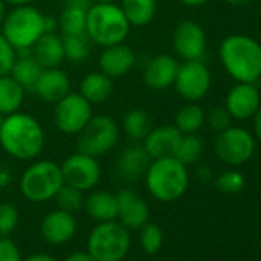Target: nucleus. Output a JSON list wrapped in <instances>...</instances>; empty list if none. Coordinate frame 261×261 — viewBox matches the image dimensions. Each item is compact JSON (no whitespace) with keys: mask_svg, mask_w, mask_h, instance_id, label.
<instances>
[{"mask_svg":"<svg viewBox=\"0 0 261 261\" xmlns=\"http://www.w3.org/2000/svg\"><path fill=\"white\" fill-rule=\"evenodd\" d=\"M121 127L124 134L134 142H143L145 137L149 134L152 129L151 117L149 114L142 108L130 109L121 120Z\"/></svg>","mask_w":261,"mask_h":261,"instance_id":"obj_28","label":"nucleus"},{"mask_svg":"<svg viewBox=\"0 0 261 261\" xmlns=\"http://www.w3.org/2000/svg\"><path fill=\"white\" fill-rule=\"evenodd\" d=\"M172 46L183 60H201L206 54L207 39L200 23L183 20L172 34Z\"/></svg>","mask_w":261,"mask_h":261,"instance_id":"obj_13","label":"nucleus"},{"mask_svg":"<svg viewBox=\"0 0 261 261\" xmlns=\"http://www.w3.org/2000/svg\"><path fill=\"white\" fill-rule=\"evenodd\" d=\"M136 65V53L124 42L103 48L98 57V68L108 77L118 79L127 74Z\"/></svg>","mask_w":261,"mask_h":261,"instance_id":"obj_17","label":"nucleus"},{"mask_svg":"<svg viewBox=\"0 0 261 261\" xmlns=\"http://www.w3.org/2000/svg\"><path fill=\"white\" fill-rule=\"evenodd\" d=\"M63 185L60 165L49 160H39L23 171L19 188L27 200L43 203L54 198Z\"/></svg>","mask_w":261,"mask_h":261,"instance_id":"obj_6","label":"nucleus"},{"mask_svg":"<svg viewBox=\"0 0 261 261\" xmlns=\"http://www.w3.org/2000/svg\"><path fill=\"white\" fill-rule=\"evenodd\" d=\"M25 261H57V259L48 253H34V255L28 256Z\"/></svg>","mask_w":261,"mask_h":261,"instance_id":"obj_42","label":"nucleus"},{"mask_svg":"<svg viewBox=\"0 0 261 261\" xmlns=\"http://www.w3.org/2000/svg\"><path fill=\"white\" fill-rule=\"evenodd\" d=\"M16 59H17V53L14 46L0 33V77L8 75L11 72Z\"/></svg>","mask_w":261,"mask_h":261,"instance_id":"obj_37","label":"nucleus"},{"mask_svg":"<svg viewBox=\"0 0 261 261\" xmlns=\"http://www.w3.org/2000/svg\"><path fill=\"white\" fill-rule=\"evenodd\" d=\"M91 4H100V2H115V0H89Z\"/></svg>","mask_w":261,"mask_h":261,"instance_id":"obj_48","label":"nucleus"},{"mask_svg":"<svg viewBox=\"0 0 261 261\" xmlns=\"http://www.w3.org/2000/svg\"><path fill=\"white\" fill-rule=\"evenodd\" d=\"M92 117V105L79 92H69L54 106V124L66 136H77Z\"/></svg>","mask_w":261,"mask_h":261,"instance_id":"obj_10","label":"nucleus"},{"mask_svg":"<svg viewBox=\"0 0 261 261\" xmlns=\"http://www.w3.org/2000/svg\"><path fill=\"white\" fill-rule=\"evenodd\" d=\"M140 244L142 249L149 253L154 255L160 250L162 244H163V232L162 229L155 224V223H146L140 227Z\"/></svg>","mask_w":261,"mask_h":261,"instance_id":"obj_34","label":"nucleus"},{"mask_svg":"<svg viewBox=\"0 0 261 261\" xmlns=\"http://www.w3.org/2000/svg\"><path fill=\"white\" fill-rule=\"evenodd\" d=\"M130 23L127 22L120 5L114 2L91 4L86 13V36L101 46H112L123 43L129 34Z\"/></svg>","mask_w":261,"mask_h":261,"instance_id":"obj_3","label":"nucleus"},{"mask_svg":"<svg viewBox=\"0 0 261 261\" xmlns=\"http://www.w3.org/2000/svg\"><path fill=\"white\" fill-rule=\"evenodd\" d=\"M206 121V114L204 109L192 101H188L183 108L178 109L175 114V123L174 126L185 134H195L197 130L201 129V126Z\"/></svg>","mask_w":261,"mask_h":261,"instance_id":"obj_30","label":"nucleus"},{"mask_svg":"<svg viewBox=\"0 0 261 261\" xmlns=\"http://www.w3.org/2000/svg\"><path fill=\"white\" fill-rule=\"evenodd\" d=\"M253 134L258 140H261V105L256 109V112L253 114Z\"/></svg>","mask_w":261,"mask_h":261,"instance_id":"obj_40","label":"nucleus"},{"mask_svg":"<svg viewBox=\"0 0 261 261\" xmlns=\"http://www.w3.org/2000/svg\"><path fill=\"white\" fill-rule=\"evenodd\" d=\"M34 91L43 101L56 105L59 100L71 92L69 75L60 68L43 69L34 85Z\"/></svg>","mask_w":261,"mask_h":261,"instance_id":"obj_20","label":"nucleus"},{"mask_svg":"<svg viewBox=\"0 0 261 261\" xmlns=\"http://www.w3.org/2000/svg\"><path fill=\"white\" fill-rule=\"evenodd\" d=\"M89 5V0H68V4L57 22L62 36L86 34V13Z\"/></svg>","mask_w":261,"mask_h":261,"instance_id":"obj_23","label":"nucleus"},{"mask_svg":"<svg viewBox=\"0 0 261 261\" xmlns=\"http://www.w3.org/2000/svg\"><path fill=\"white\" fill-rule=\"evenodd\" d=\"M56 203L59 206V209L62 211H66V212H77L83 207L85 204V197H83V192L69 186V185H63L59 192L56 194Z\"/></svg>","mask_w":261,"mask_h":261,"instance_id":"obj_33","label":"nucleus"},{"mask_svg":"<svg viewBox=\"0 0 261 261\" xmlns=\"http://www.w3.org/2000/svg\"><path fill=\"white\" fill-rule=\"evenodd\" d=\"M211 71L201 60H183V63H178L174 86L186 101L197 103L204 98L211 89Z\"/></svg>","mask_w":261,"mask_h":261,"instance_id":"obj_11","label":"nucleus"},{"mask_svg":"<svg viewBox=\"0 0 261 261\" xmlns=\"http://www.w3.org/2000/svg\"><path fill=\"white\" fill-rule=\"evenodd\" d=\"M178 69V62L169 54H159L152 57L143 72L145 83L154 91H163L174 85Z\"/></svg>","mask_w":261,"mask_h":261,"instance_id":"obj_18","label":"nucleus"},{"mask_svg":"<svg viewBox=\"0 0 261 261\" xmlns=\"http://www.w3.org/2000/svg\"><path fill=\"white\" fill-rule=\"evenodd\" d=\"M120 139L117 121L108 115H92L86 126L77 134V151L91 157L108 154Z\"/></svg>","mask_w":261,"mask_h":261,"instance_id":"obj_8","label":"nucleus"},{"mask_svg":"<svg viewBox=\"0 0 261 261\" xmlns=\"http://www.w3.org/2000/svg\"><path fill=\"white\" fill-rule=\"evenodd\" d=\"M0 28L16 51H27L48 33V17L33 5L14 7L7 13Z\"/></svg>","mask_w":261,"mask_h":261,"instance_id":"obj_5","label":"nucleus"},{"mask_svg":"<svg viewBox=\"0 0 261 261\" xmlns=\"http://www.w3.org/2000/svg\"><path fill=\"white\" fill-rule=\"evenodd\" d=\"M188 166L180 163L175 157H165L151 160L145 174L148 191L159 201H175L181 198L189 186Z\"/></svg>","mask_w":261,"mask_h":261,"instance_id":"obj_4","label":"nucleus"},{"mask_svg":"<svg viewBox=\"0 0 261 261\" xmlns=\"http://www.w3.org/2000/svg\"><path fill=\"white\" fill-rule=\"evenodd\" d=\"M206 120H207L212 130H215V133H221V130L232 126L233 118H232V115L229 114V111L224 106H218V108H212L207 112Z\"/></svg>","mask_w":261,"mask_h":261,"instance_id":"obj_38","label":"nucleus"},{"mask_svg":"<svg viewBox=\"0 0 261 261\" xmlns=\"http://www.w3.org/2000/svg\"><path fill=\"white\" fill-rule=\"evenodd\" d=\"M261 105L259 91L253 83H237L226 97L224 108L235 120H249Z\"/></svg>","mask_w":261,"mask_h":261,"instance_id":"obj_15","label":"nucleus"},{"mask_svg":"<svg viewBox=\"0 0 261 261\" xmlns=\"http://www.w3.org/2000/svg\"><path fill=\"white\" fill-rule=\"evenodd\" d=\"M31 56L39 62L43 69L60 68L65 60L62 36L56 34L54 31L45 33L31 48Z\"/></svg>","mask_w":261,"mask_h":261,"instance_id":"obj_22","label":"nucleus"},{"mask_svg":"<svg viewBox=\"0 0 261 261\" xmlns=\"http://www.w3.org/2000/svg\"><path fill=\"white\" fill-rule=\"evenodd\" d=\"M5 5H13V7H22V5H33L34 0H4Z\"/></svg>","mask_w":261,"mask_h":261,"instance_id":"obj_45","label":"nucleus"},{"mask_svg":"<svg viewBox=\"0 0 261 261\" xmlns=\"http://www.w3.org/2000/svg\"><path fill=\"white\" fill-rule=\"evenodd\" d=\"M120 8L130 27H146L157 14V0H120Z\"/></svg>","mask_w":261,"mask_h":261,"instance_id":"obj_26","label":"nucleus"},{"mask_svg":"<svg viewBox=\"0 0 261 261\" xmlns=\"http://www.w3.org/2000/svg\"><path fill=\"white\" fill-rule=\"evenodd\" d=\"M214 149L223 163L240 166L252 159L255 152V139L244 127L230 126L218 133Z\"/></svg>","mask_w":261,"mask_h":261,"instance_id":"obj_9","label":"nucleus"},{"mask_svg":"<svg viewBox=\"0 0 261 261\" xmlns=\"http://www.w3.org/2000/svg\"><path fill=\"white\" fill-rule=\"evenodd\" d=\"M151 160L152 159L148 155L143 145H130L118 154L115 162V171L123 180L134 181L146 174Z\"/></svg>","mask_w":261,"mask_h":261,"instance_id":"obj_21","label":"nucleus"},{"mask_svg":"<svg viewBox=\"0 0 261 261\" xmlns=\"http://www.w3.org/2000/svg\"><path fill=\"white\" fill-rule=\"evenodd\" d=\"M25 100V89L8 74L0 77V114L4 117L20 111Z\"/></svg>","mask_w":261,"mask_h":261,"instance_id":"obj_27","label":"nucleus"},{"mask_svg":"<svg viewBox=\"0 0 261 261\" xmlns=\"http://www.w3.org/2000/svg\"><path fill=\"white\" fill-rule=\"evenodd\" d=\"M62 42H63L65 60H69L71 63H82L88 59L92 42L88 39L86 34L62 36Z\"/></svg>","mask_w":261,"mask_h":261,"instance_id":"obj_31","label":"nucleus"},{"mask_svg":"<svg viewBox=\"0 0 261 261\" xmlns=\"http://www.w3.org/2000/svg\"><path fill=\"white\" fill-rule=\"evenodd\" d=\"M181 133L171 124L152 127L149 134L145 137L143 148L148 152V155L155 159H165V157H174L178 148V143L181 140Z\"/></svg>","mask_w":261,"mask_h":261,"instance_id":"obj_16","label":"nucleus"},{"mask_svg":"<svg viewBox=\"0 0 261 261\" xmlns=\"http://www.w3.org/2000/svg\"><path fill=\"white\" fill-rule=\"evenodd\" d=\"M129 247V230L115 220L98 223L88 238V252L97 261H121Z\"/></svg>","mask_w":261,"mask_h":261,"instance_id":"obj_7","label":"nucleus"},{"mask_svg":"<svg viewBox=\"0 0 261 261\" xmlns=\"http://www.w3.org/2000/svg\"><path fill=\"white\" fill-rule=\"evenodd\" d=\"M220 60L238 83H255L261 77V45L249 36H227L220 45Z\"/></svg>","mask_w":261,"mask_h":261,"instance_id":"obj_2","label":"nucleus"},{"mask_svg":"<svg viewBox=\"0 0 261 261\" xmlns=\"http://www.w3.org/2000/svg\"><path fill=\"white\" fill-rule=\"evenodd\" d=\"M0 261H22L19 247L8 237H0Z\"/></svg>","mask_w":261,"mask_h":261,"instance_id":"obj_39","label":"nucleus"},{"mask_svg":"<svg viewBox=\"0 0 261 261\" xmlns=\"http://www.w3.org/2000/svg\"><path fill=\"white\" fill-rule=\"evenodd\" d=\"M180 2L185 5V7H189V8H197V7H201V5H206L209 0H180Z\"/></svg>","mask_w":261,"mask_h":261,"instance_id":"obj_43","label":"nucleus"},{"mask_svg":"<svg viewBox=\"0 0 261 261\" xmlns=\"http://www.w3.org/2000/svg\"><path fill=\"white\" fill-rule=\"evenodd\" d=\"M60 169L65 185H69L82 192L91 191L98 183L101 174L97 159L79 151L69 155L60 165Z\"/></svg>","mask_w":261,"mask_h":261,"instance_id":"obj_12","label":"nucleus"},{"mask_svg":"<svg viewBox=\"0 0 261 261\" xmlns=\"http://www.w3.org/2000/svg\"><path fill=\"white\" fill-rule=\"evenodd\" d=\"M43 68L39 65V62L30 54V56H22L17 57L14 62V66L10 72V75L25 89H34L36 82L39 80Z\"/></svg>","mask_w":261,"mask_h":261,"instance_id":"obj_29","label":"nucleus"},{"mask_svg":"<svg viewBox=\"0 0 261 261\" xmlns=\"http://www.w3.org/2000/svg\"><path fill=\"white\" fill-rule=\"evenodd\" d=\"M197 175H198V178H200V180H203V181H207V180L212 177V171H211L209 168L203 166V168H198V171H197Z\"/></svg>","mask_w":261,"mask_h":261,"instance_id":"obj_44","label":"nucleus"},{"mask_svg":"<svg viewBox=\"0 0 261 261\" xmlns=\"http://www.w3.org/2000/svg\"><path fill=\"white\" fill-rule=\"evenodd\" d=\"M77 229L75 218L71 212L56 209L49 212L42 221V237L49 244H65L68 243Z\"/></svg>","mask_w":261,"mask_h":261,"instance_id":"obj_19","label":"nucleus"},{"mask_svg":"<svg viewBox=\"0 0 261 261\" xmlns=\"http://www.w3.org/2000/svg\"><path fill=\"white\" fill-rule=\"evenodd\" d=\"M79 94L85 97L91 105H100L109 100L114 92V82L101 71H92L86 74L80 82Z\"/></svg>","mask_w":261,"mask_h":261,"instance_id":"obj_24","label":"nucleus"},{"mask_svg":"<svg viewBox=\"0 0 261 261\" xmlns=\"http://www.w3.org/2000/svg\"><path fill=\"white\" fill-rule=\"evenodd\" d=\"M117 220L127 230L140 229L149 221V207L136 192L123 189L117 195Z\"/></svg>","mask_w":261,"mask_h":261,"instance_id":"obj_14","label":"nucleus"},{"mask_svg":"<svg viewBox=\"0 0 261 261\" xmlns=\"http://www.w3.org/2000/svg\"><path fill=\"white\" fill-rule=\"evenodd\" d=\"M19 223V211L11 203H0V237L10 235Z\"/></svg>","mask_w":261,"mask_h":261,"instance_id":"obj_36","label":"nucleus"},{"mask_svg":"<svg viewBox=\"0 0 261 261\" xmlns=\"http://www.w3.org/2000/svg\"><path fill=\"white\" fill-rule=\"evenodd\" d=\"M0 146L13 159L33 160L45 146L43 127L30 114L20 111L10 114L0 126Z\"/></svg>","mask_w":261,"mask_h":261,"instance_id":"obj_1","label":"nucleus"},{"mask_svg":"<svg viewBox=\"0 0 261 261\" xmlns=\"http://www.w3.org/2000/svg\"><path fill=\"white\" fill-rule=\"evenodd\" d=\"M2 121H4V115L0 114V126H2Z\"/></svg>","mask_w":261,"mask_h":261,"instance_id":"obj_49","label":"nucleus"},{"mask_svg":"<svg viewBox=\"0 0 261 261\" xmlns=\"http://www.w3.org/2000/svg\"><path fill=\"white\" fill-rule=\"evenodd\" d=\"M244 188V175L235 169L224 171L217 178V189L223 194H238Z\"/></svg>","mask_w":261,"mask_h":261,"instance_id":"obj_35","label":"nucleus"},{"mask_svg":"<svg viewBox=\"0 0 261 261\" xmlns=\"http://www.w3.org/2000/svg\"><path fill=\"white\" fill-rule=\"evenodd\" d=\"M226 4L229 5H233V7H243V5H247L252 0H224Z\"/></svg>","mask_w":261,"mask_h":261,"instance_id":"obj_46","label":"nucleus"},{"mask_svg":"<svg viewBox=\"0 0 261 261\" xmlns=\"http://www.w3.org/2000/svg\"><path fill=\"white\" fill-rule=\"evenodd\" d=\"M65 261H97L89 252H75L71 253Z\"/></svg>","mask_w":261,"mask_h":261,"instance_id":"obj_41","label":"nucleus"},{"mask_svg":"<svg viewBox=\"0 0 261 261\" xmlns=\"http://www.w3.org/2000/svg\"><path fill=\"white\" fill-rule=\"evenodd\" d=\"M203 151H204V145L198 136L185 134V136H181V140L178 143V148H177V152L174 157L185 166H189V165L197 163L201 159Z\"/></svg>","mask_w":261,"mask_h":261,"instance_id":"obj_32","label":"nucleus"},{"mask_svg":"<svg viewBox=\"0 0 261 261\" xmlns=\"http://www.w3.org/2000/svg\"><path fill=\"white\" fill-rule=\"evenodd\" d=\"M7 16V5L4 0H0V27H2V22Z\"/></svg>","mask_w":261,"mask_h":261,"instance_id":"obj_47","label":"nucleus"},{"mask_svg":"<svg viewBox=\"0 0 261 261\" xmlns=\"http://www.w3.org/2000/svg\"><path fill=\"white\" fill-rule=\"evenodd\" d=\"M85 209L98 223L117 220V197L108 191H95L85 198Z\"/></svg>","mask_w":261,"mask_h":261,"instance_id":"obj_25","label":"nucleus"}]
</instances>
